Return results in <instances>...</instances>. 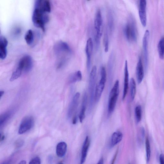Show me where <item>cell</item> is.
Returning <instances> with one entry per match:
<instances>
[{
	"instance_id": "2e32d148",
	"label": "cell",
	"mask_w": 164,
	"mask_h": 164,
	"mask_svg": "<svg viewBox=\"0 0 164 164\" xmlns=\"http://www.w3.org/2000/svg\"><path fill=\"white\" fill-rule=\"evenodd\" d=\"M129 73L128 71V64L127 61L126 60L125 62V79L124 91L122 99L124 100L127 94L129 89Z\"/></svg>"
},
{
	"instance_id": "8d00e7d4",
	"label": "cell",
	"mask_w": 164,
	"mask_h": 164,
	"mask_svg": "<svg viewBox=\"0 0 164 164\" xmlns=\"http://www.w3.org/2000/svg\"><path fill=\"white\" fill-rule=\"evenodd\" d=\"M97 164H104V159L102 158H101Z\"/></svg>"
},
{
	"instance_id": "603a6c76",
	"label": "cell",
	"mask_w": 164,
	"mask_h": 164,
	"mask_svg": "<svg viewBox=\"0 0 164 164\" xmlns=\"http://www.w3.org/2000/svg\"><path fill=\"white\" fill-rule=\"evenodd\" d=\"M82 78V75L80 71L75 72L69 78V82L71 83H73L78 81H80Z\"/></svg>"
},
{
	"instance_id": "ffe728a7",
	"label": "cell",
	"mask_w": 164,
	"mask_h": 164,
	"mask_svg": "<svg viewBox=\"0 0 164 164\" xmlns=\"http://www.w3.org/2000/svg\"><path fill=\"white\" fill-rule=\"evenodd\" d=\"M123 134L120 132H114L111 136V147H113L117 145L122 140Z\"/></svg>"
},
{
	"instance_id": "52a82bcc",
	"label": "cell",
	"mask_w": 164,
	"mask_h": 164,
	"mask_svg": "<svg viewBox=\"0 0 164 164\" xmlns=\"http://www.w3.org/2000/svg\"><path fill=\"white\" fill-rule=\"evenodd\" d=\"M101 79L99 84L95 87V100L98 102L99 101L103 92L106 81V73L104 67H102L101 70Z\"/></svg>"
},
{
	"instance_id": "277c9868",
	"label": "cell",
	"mask_w": 164,
	"mask_h": 164,
	"mask_svg": "<svg viewBox=\"0 0 164 164\" xmlns=\"http://www.w3.org/2000/svg\"><path fill=\"white\" fill-rule=\"evenodd\" d=\"M119 93V84L118 80H116L109 94L108 107V115H110L114 112Z\"/></svg>"
},
{
	"instance_id": "9c48e42d",
	"label": "cell",
	"mask_w": 164,
	"mask_h": 164,
	"mask_svg": "<svg viewBox=\"0 0 164 164\" xmlns=\"http://www.w3.org/2000/svg\"><path fill=\"white\" fill-rule=\"evenodd\" d=\"M85 51L87 56V67L88 70L90 71L91 65V59L93 49V41L91 38H89L87 40Z\"/></svg>"
},
{
	"instance_id": "d6a6232c",
	"label": "cell",
	"mask_w": 164,
	"mask_h": 164,
	"mask_svg": "<svg viewBox=\"0 0 164 164\" xmlns=\"http://www.w3.org/2000/svg\"><path fill=\"white\" fill-rule=\"evenodd\" d=\"M24 141L22 139H19L16 141L15 146L17 148H19L22 147L24 144Z\"/></svg>"
},
{
	"instance_id": "ba28073f",
	"label": "cell",
	"mask_w": 164,
	"mask_h": 164,
	"mask_svg": "<svg viewBox=\"0 0 164 164\" xmlns=\"http://www.w3.org/2000/svg\"><path fill=\"white\" fill-rule=\"evenodd\" d=\"M34 123L33 117H24L20 123L18 131L19 134H22L29 131L33 127Z\"/></svg>"
},
{
	"instance_id": "4dcf8cb0",
	"label": "cell",
	"mask_w": 164,
	"mask_h": 164,
	"mask_svg": "<svg viewBox=\"0 0 164 164\" xmlns=\"http://www.w3.org/2000/svg\"><path fill=\"white\" fill-rule=\"evenodd\" d=\"M109 38L108 31L107 30L105 32L104 38V43L105 47V51L107 52L109 50Z\"/></svg>"
},
{
	"instance_id": "7bdbcfd3",
	"label": "cell",
	"mask_w": 164,
	"mask_h": 164,
	"mask_svg": "<svg viewBox=\"0 0 164 164\" xmlns=\"http://www.w3.org/2000/svg\"><path fill=\"white\" fill-rule=\"evenodd\" d=\"M59 164H64L63 163L61 162Z\"/></svg>"
},
{
	"instance_id": "5b68a950",
	"label": "cell",
	"mask_w": 164,
	"mask_h": 164,
	"mask_svg": "<svg viewBox=\"0 0 164 164\" xmlns=\"http://www.w3.org/2000/svg\"><path fill=\"white\" fill-rule=\"evenodd\" d=\"M97 68L95 66L93 67L90 74L88 91L90 94L89 106V110L90 111L93 107L95 100V93L96 84Z\"/></svg>"
},
{
	"instance_id": "e0dca14e",
	"label": "cell",
	"mask_w": 164,
	"mask_h": 164,
	"mask_svg": "<svg viewBox=\"0 0 164 164\" xmlns=\"http://www.w3.org/2000/svg\"><path fill=\"white\" fill-rule=\"evenodd\" d=\"M35 7H36L45 10L47 13H50L51 10L50 3L47 0H37L35 3Z\"/></svg>"
},
{
	"instance_id": "5bb4252c",
	"label": "cell",
	"mask_w": 164,
	"mask_h": 164,
	"mask_svg": "<svg viewBox=\"0 0 164 164\" xmlns=\"http://www.w3.org/2000/svg\"><path fill=\"white\" fill-rule=\"evenodd\" d=\"M90 145V140L87 136L83 144L81 150V155L80 164H84L86 160L88 151Z\"/></svg>"
},
{
	"instance_id": "4316f807",
	"label": "cell",
	"mask_w": 164,
	"mask_h": 164,
	"mask_svg": "<svg viewBox=\"0 0 164 164\" xmlns=\"http://www.w3.org/2000/svg\"><path fill=\"white\" fill-rule=\"evenodd\" d=\"M131 96L132 101H133L135 97L136 93V84L135 80L132 78L130 80Z\"/></svg>"
},
{
	"instance_id": "60d3db41",
	"label": "cell",
	"mask_w": 164,
	"mask_h": 164,
	"mask_svg": "<svg viewBox=\"0 0 164 164\" xmlns=\"http://www.w3.org/2000/svg\"><path fill=\"white\" fill-rule=\"evenodd\" d=\"M1 141H3L5 138V136L4 135H2V136L1 135Z\"/></svg>"
},
{
	"instance_id": "7a4b0ae2",
	"label": "cell",
	"mask_w": 164,
	"mask_h": 164,
	"mask_svg": "<svg viewBox=\"0 0 164 164\" xmlns=\"http://www.w3.org/2000/svg\"><path fill=\"white\" fill-rule=\"evenodd\" d=\"M48 13L43 9L34 7L32 18L34 25L45 31V25L49 21Z\"/></svg>"
},
{
	"instance_id": "9a60e30c",
	"label": "cell",
	"mask_w": 164,
	"mask_h": 164,
	"mask_svg": "<svg viewBox=\"0 0 164 164\" xmlns=\"http://www.w3.org/2000/svg\"><path fill=\"white\" fill-rule=\"evenodd\" d=\"M136 78L139 84H140L144 77V70L141 58H140L136 65Z\"/></svg>"
},
{
	"instance_id": "836d02e7",
	"label": "cell",
	"mask_w": 164,
	"mask_h": 164,
	"mask_svg": "<svg viewBox=\"0 0 164 164\" xmlns=\"http://www.w3.org/2000/svg\"><path fill=\"white\" fill-rule=\"evenodd\" d=\"M160 164H164V155L161 154L159 157Z\"/></svg>"
},
{
	"instance_id": "6da1fadb",
	"label": "cell",
	"mask_w": 164,
	"mask_h": 164,
	"mask_svg": "<svg viewBox=\"0 0 164 164\" xmlns=\"http://www.w3.org/2000/svg\"><path fill=\"white\" fill-rule=\"evenodd\" d=\"M54 51L58 60L57 69L63 67L70 58L71 50L67 43L60 41L54 46Z\"/></svg>"
},
{
	"instance_id": "b9f144b4",
	"label": "cell",
	"mask_w": 164,
	"mask_h": 164,
	"mask_svg": "<svg viewBox=\"0 0 164 164\" xmlns=\"http://www.w3.org/2000/svg\"><path fill=\"white\" fill-rule=\"evenodd\" d=\"M2 164H11V163L9 161L5 162H3Z\"/></svg>"
},
{
	"instance_id": "7402d4cb",
	"label": "cell",
	"mask_w": 164,
	"mask_h": 164,
	"mask_svg": "<svg viewBox=\"0 0 164 164\" xmlns=\"http://www.w3.org/2000/svg\"><path fill=\"white\" fill-rule=\"evenodd\" d=\"M108 25L109 31L112 32L114 27V19L112 12L109 11L108 13Z\"/></svg>"
},
{
	"instance_id": "4fadbf2b",
	"label": "cell",
	"mask_w": 164,
	"mask_h": 164,
	"mask_svg": "<svg viewBox=\"0 0 164 164\" xmlns=\"http://www.w3.org/2000/svg\"><path fill=\"white\" fill-rule=\"evenodd\" d=\"M8 41L3 36L0 38V58L2 60L5 59L7 55V47L8 45Z\"/></svg>"
},
{
	"instance_id": "f546056e",
	"label": "cell",
	"mask_w": 164,
	"mask_h": 164,
	"mask_svg": "<svg viewBox=\"0 0 164 164\" xmlns=\"http://www.w3.org/2000/svg\"><path fill=\"white\" fill-rule=\"evenodd\" d=\"M146 152L147 162H149L150 156H151V151L150 147V143L148 138L147 137L146 140Z\"/></svg>"
},
{
	"instance_id": "8fae6325",
	"label": "cell",
	"mask_w": 164,
	"mask_h": 164,
	"mask_svg": "<svg viewBox=\"0 0 164 164\" xmlns=\"http://www.w3.org/2000/svg\"><path fill=\"white\" fill-rule=\"evenodd\" d=\"M146 7V1L145 0H141L139 4V13L141 23L144 27H146L147 25Z\"/></svg>"
},
{
	"instance_id": "d4e9b609",
	"label": "cell",
	"mask_w": 164,
	"mask_h": 164,
	"mask_svg": "<svg viewBox=\"0 0 164 164\" xmlns=\"http://www.w3.org/2000/svg\"><path fill=\"white\" fill-rule=\"evenodd\" d=\"M12 113L11 111L7 112L3 114L0 117V126L4 125L5 123L10 118Z\"/></svg>"
},
{
	"instance_id": "1f68e13d",
	"label": "cell",
	"mask_w": 164,
	"mask_h": 164,
	"mask_svg": "<svg viewBox=\"0 0 164 164\" xmlns=\"http://www.w3.org/2000/svg\"><path fill=\"white\" fill-rule=\"evenodd\" d=\"M40 159L38 157H35L31 160L29 162V164H40Z\"/></svg>"
},
{
	"instance_id": "7c38bea8",
	"label": "cell",
	"mask_w": 164,
	"mask_h": 164,
	"mask_svg": "<svg viewBox=\"0 0 164 164\" xmlns=\"http://www.w3.org/2000/svg\"><path fill=\"white\" fill-rule=\"evenodd\" d=\"M80 95V93L77 92L73 99L68 111L67 117L69 118H71L78 107Z\"/></svg>"
},
{
	"instance_id": "44dd1931",
	"label": "cell",
	"mask_w": 164,
	"mask_h": 164,
	"mask_svg": "<svg viewBox=\"0 0 164 164\" xmlns=\"http://www.w3.org/2000/svg\"><path fill=\"white\" fill-rule=\"evenodd\" d=\"M22 58L24 65V71L25 73H28L31 70L33 66L32 58L30 56L28 55L23 56Z\"/></svg>"
},
{
	"instance_id": "ee69618b",
	"label": "cell",
	"mask_w": 164,
	"mask_h": 164,
	"mask_svg": "<svg viewBox=\"0 0 164 164\" xmlns=\"http://www.w3.org/2000/svg\"><path fill=\"white\" fill-rule=\"evenodd\" d=\"M129 164H130L129 163Z\"/></svg>"
},
{
	"instance_id": "d590c367",
	"label": "cell",
	"mask_w": 164,
	"mask_h": 164,
	"mask_svg": "<svg viewBox=\"0 0 164 164\" xmlns=\"http://www.w3.org/2000/svg\"><path fill=\"white\" fill-rule=\"evenodd\" d=\"M77 121V118L76 116H75L74 117L73 120V124L76 125V124Z\"/></svg>"
},
{
	"instance_id": "3957f363",
	"label": "cell",
	"mask_w": 164,
	"mask_h": 164,
	"mask_svg": "<svg viewBox=\"0 0 164 164\" xmlns=\"http://www.w3.org/2000/svg\"><path fill=\"white\" fill-rule=\"evenodd\" d=\"M125 36L129 42H135L137 39L138 32L134 18L130 16L125 26L124 30Z\"/></svg>"
},
{
	"instance_id": "cb8c5ba5",
	"label": "cell",
	"mask_w": 164,
	"mask_h": 164,
	"mask_svg": "<svg viewBox=\"0 0 164 164\" xmlns=\"http://www.w3.org/2000/svg\"><path fill=\"white\" fill-rule=\"evenodd\" d=\"M24 39L27 44L31 45L34 39V33L32 30H29L26 32L24 36Z\"/></svg>"
},
{
	"instance_id": "ab89813d",
	"label": "cell",
	"mask_w": 164,
	"mask_h": 164,
	"mask_svg": "<svg viewBox=\"0 0 164 164\" xmlns=\"http://www.w3.org/2000/svg\"><path fill=\"white\" fill-rule=\"evenodd\" d=\"M52 157L51 156H49V161L50 163H51L52 162Z\"/></svg>"
},
{
	"instance_id": "83f0119b",
	"label": "cell",
	"mask_w": 164,
	"mask_h": 164,
	"mask_svg": "<svg viewBox=\"0 0 164 164\" xmlns=\"http://www.w3.org/2000/svg\"><path fill=\"white\" fill-rule=\"evenodd\" d=\"M23 70L20 68L17 67L16 70L13 72L10 79V81H13L17 79L21 76Z\"/></svg>"
},
{
	"instance_id": "e575fe53",
	"label": "cell",
	"mask_w": 164,
	"mask_h": 164,
	"mask_svg": "<svg viewBox=\"0 0 164 164\" xmlns=\"http://www.w3.org/2000/svg\"><path fill=\"white\" fill-rule=\"evenodd\" d=\"M118 150H117V152H116L114 157V158L113 159V160H112V161L111 162V164H114V162H115V160H116V158H117V154H118Z\"/></svg>"
},
{
	"instance_id": "d6986e66",
	"label": "cell",
	"mask_w": 164,
	"mask_h": 164,
	"mask_svg": "<svg viewBox=\"0 0 164 164\" xmlns=\"http://www.w3.org/2000/svg\"><path fill=\"white\" fill-rule=\"evenodd\" d=\"M67 149L66 143L64 142H60L58 144L56 147V153L59 158H63L65 155Z\"/></svg>"
},
{
	"instance_id": "f1b7e54d",
	"label": "cell",
	"mask_w": 164,
	"mask_h": 164,
	"mask_svg": "<svg viewBox=\"0 0 164 164\" xmlns=\"http://www.w3.org/2000/svg\"><path fill=\"white\" fill-rule=\"evenodd\" d=\"M135 115L136 122L139 123L142 118V109L140 105L136 106L135 109Z\"/></svg>"
},
{
	"instance_id": "f35d334b",
	"label": "cell",
	"mask_w": 164,
	"mask_h": 164,
	"mask_svg": "<svg viewBox=\"0 0 164 164\" xmlns=\"http://www.w3.org/2000/svg\"><path fill=\"white\" fill-rule=\"evenodd\" d=\"M4 92L3 91H0V97H1V99L2 97L3 96V95L4 94Z\"/></svg>"
},
{
	"instance_id": "30bf717a",
	"label": "cell",
	"mask_w": 164,
	"mask_h": 164,
	"mask_svg": "<svg viewBox=\"0 0 164 164\" xmlns=\"http://www.w3.org/2000/svg\"><path fill=\"white\" fill-rule=\"evenodd\" d=\"M150 37V32L148 30H146L143 39V48L146 70L148 65V44Z\"/></svg>"
},
{
	"instance_id": "ac0fdd59",
	"label": "cell",
	"mask_w": 164,
	"mask_h": 164,
	"mask_svg": "<svg viewBox=\"0 0 164 164\" xmlns=\"http://www.w3.org/2000/svg\"><path fill=\"white\" fill-rule=\"evenodd\" d=\"M88 102V96L86 93L84 94L81 106V110L79 115L80 123L83 122L85 117V112Z\"/></svg>"
},
{
	"instance_id": "484cf974",
	"label": "cell",
	"mask_w": 164,
	"mask_h": 164,
	"mask_svg": "<svg viewBox=\"0 0 164 164\" xmlns=\"http://www.w3.org/2000/svg\"><path fill=\"white\" fill-rule=\"evenodd\" d=\"M158 50L160 58L164 59V37L162 38L159 41L158 45Z\"/></svg>"
},
{
	"instance_id": "8992f818",
	"label": "cell",
	"mask_w": 164,
	"mask_h": 164,
	"mask_svg": "<svg viewBox=\"0 0 164 164\" xmlns=\"http://www.w3.org/2000/svg\"><path fill=\"white\" fill-rule=\"evenodd\" d=\"M102 24L103 20L101 11L100 9H98L95 13L94 20V28L96 33L95 41L97 49L99 46L100 39L102 35Z\"/></svg>"
},
{
	"instance_id": "74e56055",
	"label": "cell",
	"mask_w": 164,
	"mask_h": 164,
	"mask_svg": "<svg viewBox=\"0 0 164 164\" xmlns=\"http://www.w3.org/2000/svg\"><path fill=\"white\" fill-rule=\"evenodd\" d=\"M18 164H26V162L25 160L20 161Z\"/></svg>"
}]
</instances>
